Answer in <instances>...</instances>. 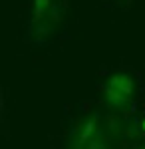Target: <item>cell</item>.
I'll return each instance as SVG.
<instances>
[{"label":"cell","instance_id":"6da1fadb","mask_svg":"<svg viewBox=\"0 0 145 149\" xmlns=\"http://www.w3.org/2000/svg\"><path fill=\"white\" fill-rule=\"evenodd\" d=\"M103 100L112 107H125L133 100L135 81L127 74H113L109 80L103 84Z\"/></svg>","mask_w":145,"mask_h":149},{"label":"cell","instance_id":"7a4b0ae2","mask_svg":"<svg viewBox=\"0 0 145 149\" xmlns=\"http://www.w3.org/2000/svg\"><path fill=\"white\" fill-rule=\"evenodd\" d=\"M52 10V0H34V22L40 24Z\"/></svg>","mask_w":145,"mask_h":149},{"label":"cell","instance_id":"3957f363","mask_svg":"<svg viewBox=\"0 0 145 149\" xmlns=\"http://www.w3.org/2000/svg\"><path fill=\"white\" fill-rule=\"evenodd\" d=\"M143 149H145V147H143Z\"/></svg>","mask_w":145,"mask_h":149}]
</instances>
